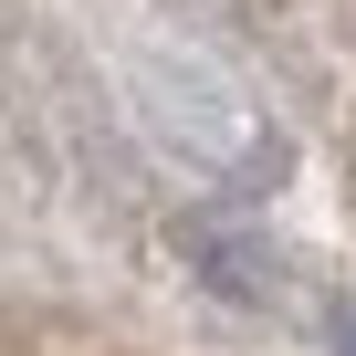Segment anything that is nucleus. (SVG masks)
<instances>
[{
    "label": "nucleus",
    "mask_w": 356,
    "mask_h": 356,
    "mask_svg": "<svg viewBox=\"0 0 356 356\" xmlns=\"http://www.w3.org/2000/svg\"><path fill=\"white\" fill-rule=\"evenodd\" d=\"M335 356H356V304H346V314H335Z\"/></svg>",
    "instance_id": "nucleus-1"
}]
</instances>
